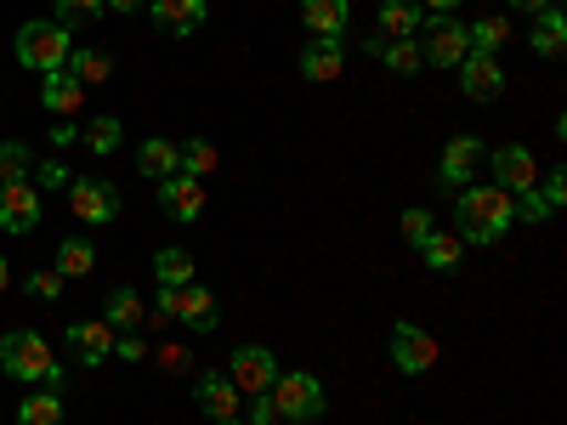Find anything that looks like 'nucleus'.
<instances>
[{
    "instance_id": "b1692460",
    "label": "nucleus",
    "mask_w": 567,
    "mask_h": 425,
    "mask_svg": "<svg viewBox=\"0 0 567 425\" xmlns=\"http://www.w3.org/2000/svg\"><path fill=\"white\" fill-rule=\"evenodd\" d=\"M136 170L148 176V182L176 176V142H171V136H148V142L136 148Z\"/></svg>"
},
{
    "instance_id": "e433bc0d",
    "label": "nucleus",
    "mask_w": 567,
    "mask_h": 425,
    "mask_svg": "<svg viewBox=\"0 0 567 425\" xmlns=\"http://www.w3.org/2000/svg\"><path fill=\"white\" fill-rule=\"evenodd\" d=\"M398 232H403V239L420 250V239H432V232H437V216L414 205V210H403V216H398Z\"/></svg>"
},
{
    "instance_id": "4be33fe9",
    "label": "nucleus",
    "mask_w": 567,
    "mask_h": 425,
    "mask_svg": "<svg viewBox=\"0 0 567 425\" xmlns=\"http://www.w3.org/2000/svg\"><path fill=\"white\" fill-rule=\"evenodd\" d=\"M63 74H69V80H80L85 91H91V85H109L114 58H109V52H97V45H74L69 63H63Z\"/></svg>"
},
{
    "instance_id": "09e8293b",
    "label": "nucleus",
    "mask_w": 567,
    "mask_h": 425,
    "mask_svg": "<svg viewBox=\"0 0 567 425\" xmlns=\"http://www.w3.org/2000/svg\"><path fill=\"white\" fill-rule=\"evenodd\" d=\"M7 290H12V261L0 256V296H7Z\"/></svg>"
},
{
    "instance_id": "f257e3e1",
    "label": "nucleus",
    "mask_w": 567,
    "mask_h": 425,
    "mask_svg": "<svg viewBox=\"0 0 567 425\" xmlns=\"http://www.w3.org/2000/svg\"><path fill=\"white\" fill-rule=\"evenodd\" d=\"M511 221H516V210H511V194L505 187H494V182H471V187H460V199H454V239L460 245H499L505 232H511Z\"/></svg>"
},
{
    "instance_id": "79ce46f5",
    "label": "nucleus",
    "mask_w": 567,
    "mask_h": 425,
    "mask_svg": "<svg viewBox=\"0 0 567 425\" xmlns=\"http://www.w3.org/2000/svg\"><path fill=\"white\" fill-rule=\"evenodd\" d=\"M114 357H125V363H142V357H148V346H142L136 335H114Z\"/></svg>"
},
{
    "instance_id": "423d86ee",
    "label": "nucleus",
    "mask_w": 567,
    "mask_h": 425,
    "mask_svg": "<svg viewBox=\"0 0 567 425\" xmlns=\"http://www.w3.org/2000/svg\"><path fill=\"white\" fill-rule=\"evenodd\" d=\"M420 29H425V40H420V58L432 63V69H460V63H465L471 40H465V23H460L454 12H432Z\"/></svg>"
},
{
    "instance_id": "bb28decb",
    "label": "nucleus",
    "mask_w": 567,
    "mask_h": 425,
    "mask_svg": "<svg viewBox=\"0 0 567 425\" xmlns=\"http://www.w3.org/2000/svg\"><path fill=\"white\" fill-rule=\"evenodd\" d=\"M420 256H425V267L432 272H460V261H465V245L454 239V232H432V239H420Z\"/></svg>"
},
{
    "instance_id": "a211bd4d",
    "label": "nucleus",
    "mask_w": 567,
    "mask_h": 425,
    "mask_svg": "<svg viewBox=\"0 0 567 425\" xmlns=\"http://www.w3.org/2000/svg\"><path fill=\"white\" fill-rule=\"evenodd\" d=\"M341 69H347V40H323V34H312L307 45H301V74L307 80H341Z\"/></svg>"
},
{
    "instance_id": "ea45409f",
    "label": "nucleus",
    "mask_w": 567,
    "mask_h": 425,
    "mask_svg": "<svg viewBox=\"0 0 567 425\" xmlns=\"http://www.w3.org/2000/svg\"><path fill=\"white\" fill-rule=\"evenodd\" d=\"M534 194H539V199L550 205V216H556V210H561V199H567V176H561V170H545V176L534 182Z\"/></svg>"
},
{
    "instance_id": "473e14b6",
    "label": "nucleus",
    "mask_w": 567,
    "mask_h": 425,
    "mask_svg": "<svg viewBox=\"0 0 567 425\" xmlns=\"http://www.w3.org/2000/svg\"><path fill=\"white\" fill-rule=\"evenodd\" d=\"M120 142H125V125H120L114 114H97V120L85 125V148L97 154V159H109V154L120 148Z\"/></svg>"
},
{
    "instance_id": "7ed1b4c3",
    "label": "nucleus",
    "mask_w": 567,
    "mask_h": 425,
    "mask_svg": "<svg viewBox=\"0 0 567 425\" xmlns=\"http://www.w3.org/2000/svg\"><path fill=\"white\" fill-rule=\"evenodd\" d=\"M272 408H278V425H312L323 419L329 397H323V381L312 369H278V381L267 386Z\"/></svg>"
},
{
    "instance_id": "4c0bfd02",
    "label": "nucleus",
    "mask_w": 567,
    "mask_h": 425,
    "mask_svg": "<svg viewBox=\"0 0 567 425\" xmlns=\"http://www.w3.org/2000/svg\"><path fill=\"white\" fill-rule=\"evenodd\" d=\"M148 357L165 369V374H187L194 369V346H182V341H165V346H148Z\"/></svg>"
},
{
    "instance_id": "c756f323",
    "label": "nucleus",
    "mask_w": 567,
    "mask_h": 425,
    "mask_svg": "<svg viewBox=\"0 0 567 425\" xmlns=\"http://www.w3.org/2000/svg\"><path fill=\"white\" fill-rule=\"evenodd\" d=\"M52 267L63 272V283L69 278H85L91 267H97V245H91V239H63L58 256H52Z\"/></svg>"
},
{
    "instance_id": "f8f14e48",
    "label": "nucleus",
    "mask_w": 567,
    "mask_h": 425,
    "mask_svg": "<svg viewBox=\"0 0 567 425\" xmlns=\"http://www.w3.org/2000/svg\"><path fill=\"white\" fill-rule=\"evenodd\" d=\"M205 205H210V199H205V182H199V176H182V170H176V176L159 182V210H165L171 221H199Z\"/></svg>"
},
{
    "instance_id": "7c9ffc66",
    "label": "nucleus",
    "mask_w": 567,
    "mask_h": 425,
    "mask_svg": "<svg viewBox=\"0 0 567 425\" xmlns=\"http://www.w3.org/2000/svg\"><path fill=\"white\" fill-rule=\"evenodd\" d=\"M18 425H63V392L40 386L34 397H23V408H18Z\"/></svg>"
},
{
    "instance_id": "f704fd0d",
    "label": "nucleus",
    "mask_w": 567,
    "mask_h": 425,
    "mask_svg": "<svg viewBox=\"0 0 567 425\" xmlns=\"http://www.w3.org/2000/svg\"><path fill=\"white\" fill-rule=\"evenodd\" d=\"M23 296H29V301H58V296H63V272H58V267H34V272L23 278Z\"/></svg>"
},
{
    "instance_id": "6ab92c4d",
    "label": "nucleus",
    "mask_w": 567,
    "mask_h": 425,
    "mask_svg": "<svg viewBox=\"0 0 567 425\" xmlns=\"http://www.w3.org/2000/svg\"><path fill=\"white\" fill-rule=\"evenodd\" d=\"M301 23L323 40H341L352 29V0H301Z\"/></svg>"
},
{
    "instance_id": "49530a36",
    "label": "nucleus",
    "mask_w": 567,
    "mask_h": 425,
    "mask_svg": "<svg viewBox=\"0 0 567 425\" xmlns=\"http://www.w3.org/2000/svg\"><path fill=\"white\" fill-rule=\"evenodd\" d=\"M148 0H109V12H120V18H131V12H142Z\"/></svg>"
},
{
    "instance_id": "37998d69",
    "label": "nucleus",
    "mask_w": 567,
    "mask_h": 425,
    "mask_svg": "<svg viewBox=\"0 0 567 425\" xmlns=\"http://www.w3.org/2000/svg\"><path fill=\"white\" fill-rule=\"evenodd\" d=\"M250 425H278V408H272V397L261 392V397H250Z\"/></svg>"
},
{
    "instance_id": "412c9836",
    "label": "nucleus",
    "mask_w": 567,
    "mask_h": 425,
    "mask_svg": "<svg viewBox=\"0 0 567 425\" xmlns=\"http://www.w3.org/2000/svg\"><path fill=\"white\" fill-rule=\"evenodd\" d=\"M142 318H148V307H142V296L131 290V283H120V290L103 301V323L114 329V335H136Z\"/></svg>"
},
{
    "instance_id": "4468645a",
    "label": "nucleus",
    "mask_w": 567,
    "mask_h": 425,
    "mask_svg": "<svg viewBox=\"0 0 567 425\" xmlns=\"http://www.w3.org/2000/svg\"><path fill=\"white\" fill-rule=\"evenodd\" d=\"M0 227L7 232L40 227V187L34 182H0Z\"/></svg>"
},
{
    "instance_id": "39448f33",
    "label": "nucleus",
    "mask_w": 567,
    "mask_h": 425,
    "mask_svg": "<svg viewBox=\"0 0 567 425\" xmlns=\"http://www.w3.org/2000/svg\"><path fill=\"white\" fill-rule=\"evenodd\" d=\"M63 194H69V210H74L85 227H109V221H120V210H125L120 187L103 182V176H80V182L63 187Z\"/></svg>"
},
{
    "instance_id": "c85d7f7f",
    "label": "nucleus",
    "mask_w": 567,
    "mask_h": 425,
    "mask_svg": "<svg viewBox=\"0 0 567 425\" xmlns=\"http://www.w3.org/2000/svg\"><path fill=\"white\" fill-rule=\"evenodd\" d=\"M465 40H471V52H483V58H499V45L511 40V18H477V23H465Z\"/></svg>"
},
{
    "instance_id": "6e6552de",
    "label": "nucleus",
    "mask_w": 567,
    "mask_h": 425,
    "mask_svg": "<svg viewBox=\"0 0 567 425\" xmlns=\"http://www.w3.org/2000/svg\"><path fill=\"white\" fill-rule=\"evenodd\" d=\"M392 363H398V374H432L437 369V357H443V346H437V335L432 329H420V323H409V318H398L392 323Z\"/></svg>"
},
{
    "instance_id": "2f4dec72",
    "label": "nucleus",
    "mask_w": 567,
    "mask_h": 425,
    "mask_svg": "<svg viewBox=\"0 0 567 425\" xmlns=\"http://www.w3.org/2000/svg\"><path fill=\"white\" fill-rule=\"evenodd\" d=\"M374 58H381L392 74H420V69H425L420 40H414V34H409V40H381V52H374Z\"/></svg>"
},
{
    "instance_id": "9d476101",
    "label": "nucleus",
    "mask_w": 567,
    "mask_h": 425,
    "mask_svg": "<svg viewBox=\"0 0 567 425\" xmlns=\"http://www.w3.org/2000/svg\"><path fill=\"white\" fill-rule=\"evenodd\" d=\"M488 170H494V187H505V194H528V187L539 182V165H534V154L523 148V142L494 148L488 154Z\"/></svg>"
},
{
    "instance_id": "ddd939ff",
    "label": "nucleus",
    "mask_w": 567,
    "mask_h": 425,
    "mask_svg": "<svg viewBox=\"0 0 567 425\" xmlns=\"http://www.w3.org/2000/svg\"><path fill=\"white\" fill-rule=\"evenodd\" d=\"M194 397H199V414L205 419H239V408H245V392L227 381V369H205Z\"/></svg>"
},
{
    "instance_id": "aec40b11",
    "label": "nucleus",
    "mask_w": 567,
    "mask_h": 425,
    "mask_svg": "<svg viewBox=\"0 0 567 425\" xmlns=\"http://www.w3.org/2000/svg\"><path fill=\"white\" fill-rule=\"evenodd\" d=\"M528 45H534V58H561V52H567V12H561V0L534 18Z\"/></svg>"
},
{
    "instance_id": "dca6fc26",
    "label": "nucleus",
    "mask_w": 567,
    "mask_h": 425,
    "mask_svg": "<svg viewBox=\"0 0 567 425\" xmlns=\"http://www.w3.org/2000/svg\"><path fill=\"white\" fill-rule=\"evenodd\" d=\"M460 91L471 103H499L505 97V69L494 63V58H483V52H465V63H460Z\"/></svg>"
},
{
    "instance_id": "f03ea898",
    "label": "nucleus",
    "mask_w": 567,
    "mask_h": 425,
    "mask_svg": "<svg viewBox=\"0 0 567 425\" xmlns=\"http://www.w3.org/2000/svg\"><path fill=\"white\" fill-rule=\"evenodd\" d=\"M0 374H7V381H23V386L63 392V363H58L52 341H45L40 329H12V335H0Z\"/></svg>"
},
{
    "instance_id": "0eeeda50",
    "label": "nucleus",
    "mask_w": 567,
    "mask_h": 425,
    "mask_svg": "<svg viewBox=\"0 0 567 425\" xmlns=\"http://www.w3.org/2000/svg\"><path fill=\"white\" fill-rule=\"evenodd\" d=\"M477 170H488L483 136H471V131L449 136V142H443V165H437V187H443V194H460V187H471V176H477Z\"/></svg>"
},
{
    "instance_id": "c9c22d12",
    "label": "nucleus",
    "mask_w": 567,
    "mask_h": 425,
    "mask_svg": "<svg viewBox=\"0 0 567 425\" xmlns=\"http://www.w3.org/2000/svg\"><path fill=\"white\" fill-rule=\"evenodd\" d=\"M58 7V23L74 29V23H91V18H103L109 12V0H52Z\"/></svg>"
},
{
    "instance_id": "72a5a7b5",
    "label": "nucleus",
    "mask_w": 567,
    "mask_h": 425,
    "mask_svg": "<svg viewBox=\"0 0 567 425\" xmlns=\"http://www.w3.org/2000/svg\"><path fill=\"white\" fill-rule=\"evenodd\" d=\"M29 170H34V154L23 142H0V182H29Z\"/></svg>"
},
{
    "instance_id": "58836bf2",
    "label": "nucleus",
    "mask_w": 567,
    "mask_h": 425,
    "mask_svg": "<svg viewBox=\"0 0 567 425\" xmlns=\"http://www.w3.org/2000/svg\"><path fill=\"white\" fill-rule=\"evenodd\" d=\"M511 210H516V221H528V227H545L550 221V205L534 194V187H528V194H511Z\"/></svg>"
},
{
    "instance_id": "393cba45",
    "label": "nucleus",
    "mask_w": 567,
    "mask_h": 425,
    "mask_svg": "<svg viewBox=\"0 0 567 425\" xmlns=\"http://www.w3.org/2000/svg\"><path fill=\"white\" fill-rule=\"evenodd\" d=\"M425 12H420V0H381V34L386 40H409L420 34Z\"/></svg>"
},
{
    "instance_id": "5701e85b",
    "label": "nucleus",
    "mask_w": 567,
    "mask_h": 425,
    "mask_svg": "<svg viewBox=\"0 0 567 425\" xmlns=\"http://www.w3.org/2000/svg\"><path fill=\"white\" fill-rule=\"evenodd\" d=\"M40 103H45V114H80V103H85V85H80V80H69V74L58 69V74H45V85H40Z\"/></svg>"
},
{
    "instance_id": "20e7f679",
    "label": "nucleus",
    "mask_w": 567,
    "mask_h": 425,
    "mask_svg": "<svg viewBox=\"0 0 567 425\" xmlns=\"http://www.w3.org/2000/svg\"><path fill=\"white\" fill-rule=\"evenodd\" d=\"M12 52H18V63L34 69V74H58V69L69 63V52H74V29H63L58 18H34V23L18 29Z\"/></svg>"
},
{
    "instance_id": "f3484780",
    "label": "nucleus",
    "mask_w": 567,
    "mask_h": 425,
    "mask_svg": "<svg viewBox=\"0 0 567 425\" xmlns=\"http://www.w3.org/2000/svg\"><path fill=\"white\" fill-rule=\"evenodd\" d=\"M176 323H187L194 335H210V329L221 323V307H216V296L205 290V283H182L176 290Z\"/></svg>"
},
{
    "instance_id": "de8ad7c7",
    "label": "nucleus",
    "mask_w": 567,
    "mask_h": 425,
    "mask_svg": "<svg viewBox=\"0 0 567 425\" xmlns=\"http://www.w3.org/2000/svg\"><path fill=\"white\" fill-rule=\"evenodd\" d=\"M460 0H420V12H454Z\"/></svg>"
},
{
    "instance_id": "c03bdc74",
    "label": "nucleus",
    "mask_w": 567,
    "mask_h": 425,
    "mask_svg": "<svg viewBox=\"0 0 567 425\" xmlns=\"http://www.w3.org/2000/svg\"><path fill=\"white\" fill-rule=\"evenodd\" d=\"M148 318H154V323H176V290H159V301H154Z\"/></svg>"
},
{
    "instance_id": "a878e982",
    "label": "nucleus",
    "mask_w": 567,
    "mask_h": 425,
    "mask_svg": "<svg viewBox=\"0 0 567 425\" xmlns=\"http://www.w3.org/2000/svg\"><path fill=\"white\" fill-rule=\"evenodd\" d=\"M221 165V154H216V142H205V136H187V142H176V170L182 176H210Z\"/></svg>"
},
{
    "instance_id": "1a4fd4ad",
    "label": "nucleus",
    "mask_w": 567,
    "mask_h": 425,
    "mask_svg": "<svg viewBox=\"0 0 567 425\" xmlns=\"http://www.w3.org/2000/svg\"><path fill=\"white\" fill-rule=\"evenodd\" d=\"M227 381L239 386L245 397H261L278 381V352L272 346H233L227 352Z\"/></svg>"
},
{
    "instance_id": "2eb2a0df",
    "label": "nucleus",
    "mask_w": 567,
    "mask_h": 425,
    "mask_svg": "<svg viewBox=\"0 0 567 425\" xmlns=\"http://www.w3.org/2000/svg\"><path fill=\"white\" fill-rule=\"evenodd\" d=\"M148 12H154L159 34L187 40V34H199V29H205V18H210V0H148Z\"/></svg>"
},
{
    "instance_id": "9b49d317",
    "label": "nucleus",
    "mask_w": 567,
    "mask_h": 425,
    "mask_svg": "<svg viewBox=\"0 0 567 425\" xmlns=\"http://www.w3.org/2000/svg\"><path fill=\"white\" fill-rule=\"evenodd\" d=\"M63 341H69V352H74L85 369H97V363L114 357V329H109L103 318H74V323L63 329Z\"/></svg>"
},
{
    "instance_id": "a19ab883",
    "label": "nucleus",
    "mask_w": 567,
    "mask_h": 425,
    "mask_svg": "<svg viewBox=\"0 0 567 425\" xmlns=\"http://www.w3.org/2000/svg\"><path fill=\"white\" fill-rule=\"evenodd\" d=\"M34 182H40V187H69L74 176H69L63 159H40V165H34Z\"/></svg>"
},
{
    "instance_id": "cd10ccee",
    "label": "nucleus",
    "mask_w": 567,
    "mask_h": 425,
    "mask_svg": "<svg viewBox=\"0 0 567 425\" xmlns=\"http://www.w3.org/2000/svg\"><path fill=\"white\" fill-rule=\"evenodd\" d=\"M154 278H159V290H182V283H194V256H187L182 245H165L154 256Z\"/></svg>"
},
{
    "instance_id": "a18cd8bd",
    "label": "nucleus",
    "mask_w": 567,
    "mask_h": 425,
    "mask_svg": "<svg viewBox=\"0 0 567 425\" xmlns=\"http://www.w3.org/2000/svg\"><path fill=\"white\" fill-rule=\"evenodd\" d=\"M511 7H516V12H523V18H539L545 7H556V0H511Z\"/></svg>"
},
{
    "instance_id": "8fccbe9b",
    "label": "nucleus",
    "mask_w": 567,
    "mask_h": 425,
    "mask_svg": "<svg viewBox=\"0 0 567 425\" xmlns=\"http://www.w3.org/2000/svg\"><path fill=\"white\" fill-rule=\"evenodd\" d=\"M216 425H245V419H216Z\"/></svg>"
}]
</instances>
